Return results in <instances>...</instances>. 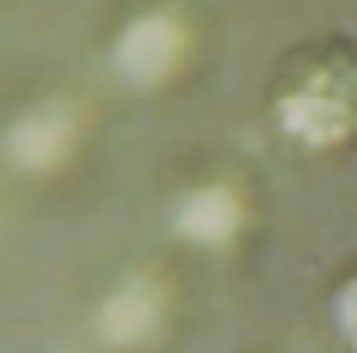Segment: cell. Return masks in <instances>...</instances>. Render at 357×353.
Masks as SVG:
<instances>
[{
  "label": "cell",
  "mask_w": 357,
  "mask_h": 353,
  "mask_svg": "<svg viewBox=\"0 0 357 353\" xmlns=\"http://www.w3.org/2000/svg\"><path fill=\"white\" fill-rule=\"evenodd\" d=\"M269 118L303 152L357 147V40L318 35L294 45L269 74Z\"/></svg>",
  "instance_id": "6da1fadb"
},
{
  "label": "cell",
  "mask_w": 357,
  "mask_h": 353,
  "mask_svg": "<svg viewBox=\"0 0 357 353\" xmlns=\"http://www.w3.org/2000/svg\"><path fill=\"white\" fill-rule=\"evenodd\" d=\"M333 314H337V329H342V338L357 348V260H352V265L342 270V280H337Z\"/></svg>",
  "instance_id": "7a4b0ae2"
}]
</instances>
